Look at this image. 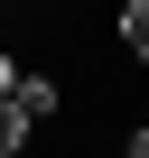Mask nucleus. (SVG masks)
<instances>
[{
  "instance_id": "nucleus-1",
  "label": "nucleus",
  "mask_w": 149,
  "mask_h": 158,
  "mask_svg": "<svg viewBox=\"0 0 149 158\" xmlns=\"http://www.w3.org/2000/svg\"><path fill=\"white\" fill-rule=\"evenodd\" d=\"M19 112H28V121L47 130V121L65 112V84H56V74H19Z\"/></svg>"
},
{
  "instance_id": "nucleus-2",
  "label": "nucleus",
  "mask_w": 149,
  "mask_h": 158,
  "mask_svg": "<svg viewBox=\"0 0 149 158\" xmlns=\"http://www.w3.org/2000/svg\"><path fill=\"white\" fill-rule=\"evenodd\" d=\"M28 139H37V121H28V112H19V93H10V102H0V158H19Z\"/></svg>"
},
{
  "instance_id": "nucleus-3",
  "label": "nucleus",
  "mask_w": 149,
  "mask_h": 158,
  "mask_svg": "<svg viewBox=\"0 0 149 158\" xmlns=\"http://www.w3.org/2000/svg\"><path fill=\"white\" fill-rule=\"evenodd\" d=\"M112 28H121L130 56H149V0H121V19H112Z\"/></svg>"
},
{
  "instance_id": "nucleus-4",
  "label": "nucleus",
  "mask_w": 149,
  "mask_h": 158,
  "mask_svg": "<svg viewBox=\"0 0 149 158\" xmlns=\"http://www.w3.org/2000/svg\"><path fill=\"white\" fill-rule=\"evenodd\" d=\"M19 74H28V65H19L10 47H0V102H10V93H19Z\"/></svg>"
},
{
  "instance_id": "nucleus-5",
  "label": "nucleus",
  "mask_w": 149,
  "mask_h": 158,
  "mask_svg": "<svg viewBox=\"0 0 149 158\" xmlns=\"http://www.w3.org/2000/svg\"><path fill=\"white\" fill-rule=\"evenodd\" d=\"M121 149H130V158H149V121H140V130H130V139H121Z\"/></svg>"
}]
</instances>
